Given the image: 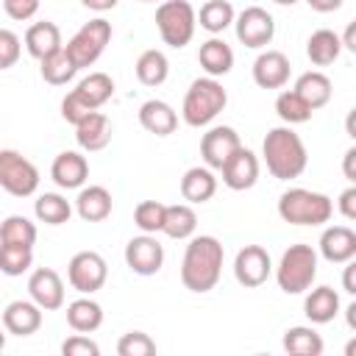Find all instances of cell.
I'll return each instance as SVG.
<instances>
[{"mask_svg":"<svg viewBox=\"0 0 356 356\" xmlns=\"http://www.w3.org/2000/svg\"><path fill=\"white\" fill-rule=\"evenodd\" d=\"M222 259H225V248L217 236L211 234L192 236L181 261V284L197 295L214 289L222 275Z\"/></svg>","mask_w":356,"mask_h":356,"instance_id":"obj_1","label":"cell"},{"mask_svg":"<svg viewBox=\"0 0 356 356\" xmlns=\"http://www.w3.org/2000/svg\"><path fill=\"white\" fill-rule=\"evenodd\" d=\"M261 156H264V164H267L270 175L278 178V181L300 178L303 170H306V164H309L306 145L292 131V125L270 128L267 136H264V142H261Z\"/></svg>","mask_w":356,"mask_h":356,"instance_id":"obj_2","label":"cell"},{"mask_svg":"<svg viewBox=\"0 0 356 356\" xmlns=\"http://www.w3.org/2000/svg\"><path fill=\"white\" fill-rule=\"evenodd\" d=\"M334 214V200L323 192L292 186L278 197V217L289 225H325Z\"/></svg>","mask_w":356,"mask_h":356,"instance_id":"obj_3","label":"cell"},{"mask_svg":"<svg viewBox=\"0 0 356 356\" xmlns=\"http://www.w3.org/2000/svg\"><path fill=\"white\" fill-rule=\"evenodd\" d=\"M225 103H228V92H225V86L217 78H211V75L195 78L189 83L186 95H184L181 117H184L186 125L203 128V125H209L225 108Z\"/></svg>","mask_w":356,"mask_h":356,"instance_id":"obj_4","label":"cell"},{"mask_svg":"<svg viewBox=\"0 0 356 356\" xmlns=\"http://www.w3.org/2000/svg\"><path fill=\"white\" fill-rule=\"evenodd\" d=\"M314 278H317V250L306 242L289 245L275 267L278 289L286 295H303L312 289Z\"/></svg>","mask_w":356,"mask_h":356,"instance_id":"obj_5","label":"cell"},{"mask_svg":"<svg viewBox=\"0 0 356 356\" xmlns=\"http://www.w3.org/2000/svg\"><path fill=\"white\" fill-rule=\"evenodd\" d=\"M156 28L164 44L181 50L192 42L197 28V11L189 0H164L156 8Z\"/></svg>","mask_w":356,"mask_h":356,"instance_id":"obj_6","label":"cell"},{"mask_svg":"<svg viewBox=\"0 0 356 356\" xmlns=\"http://www.w3.org/2000/svg\"><path fill=\"white\" fill-rule=\"evenodd\" d=\"M111 22L108 19H103V17H97V19H89V22H83L75 33H72V39L64 44L67 47V53L72 56V61L78 64V70H83V67H92L100 56H103V50L108 47V42H111Z\"/></svg>","mask_w":356,"mask_h":356,"instance_id":"obj_7","label":"cell"},{"mask_svg":"<svg viewBox=\"0 0 356 356\" xmlns=\"http://www.w3.org/2000/svg\"><path fill=\"white\" fill-rule=\"evenodd\" d=\"M0 186L14 197H31L39 189V170L17 150H0Z\"/></svg>","mask_w":356,"mask_h":356,"instance_id":"obj_8","label":"cell"},{"mask_svg":"<svg viewBox=\"0 0 356 356\" xmlns=\"http://www.w3.org/2000/svg\"><path fill=\"white\" fill-rule=\"evenodd\" d=\"M106 278H108V264L95 250H81L67 264V281L81 295H92V292L103 289Z\"/></svg>","mask_w":356,"mask_h":356,"instance_id":"obj_9","label":"cell"},{"mask_svg":"<svg viewBox=\"0 0 356 356\" xmlns=\"http://www.w3.org/2000/svg\"><path fill=\"white\" fill-rule=\"evenodd\" d=\"M234 31H236V39L250 47V50H261L273 42L275 36V19L267 8L261 6H248L245 11L236 14V22H234Z\"/></svg>","mask_w":356,"mask_h":356,"instance_id":"obj_10","label":"cell"},{"mask_svg":"<svg viewBox=\"0 0 356 356\" xmlns=\"http://www.w3.org/2000/svg\"><path fill=\"white\" fill-rule=\"evenodd\" d=\"M125 264L136 275H156L164 267V248L156 234H139L125 245Z\"/></svg>","mask_w":356,"mask_h":356,"instance_id":"obj_11","label":"cell"},{"mask_svg":"<svg viewBox=\"0 0 356 356\" xmlns=\"http://www.w3.org/2000/svg\"><path fill=\"white\" fill-rule=\"evenodd\" d=\"M270 273H273V261L261 245H245L234 259V278L245 289L261 286L270 278Z\"/></svg>","mask_w":356,"mask_h":356,"instance_id":"obj_12","label":"cell"},{"mask_svg":"<svg viewBox=\"0 0 356 356\" xmlns=\"http://www.w3.org/2000/svg\"><path fill=\"white\" fill-rule=\"evenodd\" d=\"M242 147L239 134L231 125H211L200 139V159L211 170H222V164Z\"/></svg>","mask_w":356,"mask_h":356,"instance_id":"obj_13","label":"cell"},{"mask_svg":"<svg viewBox=\"0 0 356 356\" xmlns=\"http://www.w3.org/2000/svg\"><path fill=\"white\" fill-rule=\"evenodd\" d=\"M28 295L44 312H56L64 306V281L53 267H36L28 278Z\"/></svg>","mask_w":356,"mask_h":356,"instance_id":"obj_14","label":"cell"},{"mask_svg":"<svg viewBox=\"0 0 356 356\" xmlns=\"http://www.w3.org/2000/svg\"><path fill=\"white\" fill-rule=\"evenodd\" d=\"M222 184L234 192H245L259 181V159L253 150L239 147L225 164H222Z\"/></svg>","mask_w":356,"mask_h":356,"instance_id":"obj_15","label":"cell"},{"mask_svg":"<svg viewBox=\"0 0 356 356\" xmlns=\"http://www.w3.org/2000/svg\"><path fill=\"white\" fill-rule=\"evenodd\" d=\"M289 58L281 50H261L253 61V81L261 89H284L289 81Z\"/></svg>","mask_w":356,"mask_h":356,"instance_id":"obj_16","label":"cell"},{"mask_svg":"<svg viewBox=\"0 0 356 356\" xmlns=\"http://www.w3.org/2000/svg\"><path fill=\"white\" fill-rule=\"evenodd\" d=\"M50 178L61 189H81L89 178V161L78 150H64L50 164Z\"/></svg>","mask_w":356,"mask_h":356,"instance_id":"obj_17","label":"cell"},{"mask_svg":"<svg viewBox=\"0 0 356 356\" xmlns=\"http://www.w3.org/2000/svg\"><path fill=\"white\" fill-rule=\"evenodd\" d=\"M42 306L31 298V300H11L3 309V325L8 334L14 337H31L42 328Z\"/></svg>","mask_w":356,"mask_h":356,"instance_id":"obj_18","label":"cell"},{"mask_svg":"<svg viewBox=\"0 0 356 356\" xmlns=\"http://www.w3.org/2000/svg\"><path fill=\"white\" fill-rule=\"evenodd\" d=\"M320 256L331 264H345L356 256V231L348 225H328L320 234Z\"/></svg>","mask_w":356,"mask_h":356,"instance_id":"obj_19","label":"cell"},{"mask_svg":"<svg viewBox=\"0 0 356 356\" xmlns=\"http://www.w3.org/2000/svg\"><path fill=\"white\" fill-rule=\"evenodd\" d=\"M75 142L81 150L86 153H97L111 142V120L103 111H92L86 114L78 125H75Z\"/></svg>","mask_w":356,"mask_h":356,"instance_id":"obj_20","label":"cell"},{"mask_svg":"<svg viewBox=\"0 0 356 356\" xmlns=\"http://www.w3.org/2000/svg\"><path fill=\"white\" fill-rule=\"evenodd\" d=\"M114 209V200H111V192L100 184H89V186H81L78 197H75V211L83 222H103Z\"/></svg>","mask_w":356,"mask_h":356,"instance_id":"obj_21","label":"cell"},{"mask_svg":"<svg viewBox=\"0 0 356 356\" xmlns=\"http://www.w3.org/2000/svg\"><path fill=\"white\" fill-rule=\"evenodd\" d=\"M139 125L147 131V134H156V136H170L175 134L178 128V114L175 108L167 103V100H145L139 106Z\"/></svg>","mask_w":356,"mask_h":356,"instance_id":"obj_22","label":"cell"},{"mask_svg":"<svg viewBox=\"0 0 356 356\" xmlns=\"http://www.w3.org/2000/svg\"><path fill=\"white\" fill-rule=\"evenodd\" d=\"M303 312H306V317H309L312 325L331 323L339 314V295H337V289H331L325 284L323 286H312L309 295H306V300H303Z\"/></svg>","mask_w":356,"mask_h":356,"instance_id":"obj_23","label":"cell"},{"mask_svg":"<svg viewBox=\"0 0 356 356\" xmlns=\"http://www.w3.org/2000/svg\"><path fill=\"white\" fill-rule=\"evenodd\" d=\"M61 47H64L61 31H58V25L50 22V19L33 22V25L25 31V50H28L36 61H42L44 56H50V53H56V50H61Z\"/></svg>","mask_w":356,"mask_h":356,"instance_id":"obj_24","label":"cell"},{"mask_svg":"<svg viewBox=\"0 0 356 356\" xmlns=\"http://www.w3.org/2000/svg\"><path fill=\"white\" fill-rule=\"evenodd\" d=\"M197 61H200V67H203L206 75L222 78V75H228L231 67H234V50H231V44H228L225 39L211 36V39H206V42L200 44Z\"/></svg>","mask_w":356,"mask_h":356,"instance_id":"obj_25","label":"cell"},{"mask_svg":"<svg viewBox=\"0 0 356 356\" xmlns=\"http://www.w3.org/2000/svg\"><path fill=\"white\" fill-rule=\"evenodd\" d=\"M217 192V178H214V170L211 167H189L181 178V195L186 203L197 206V203H206L211 200Z\"/></svg>","mask_w":356,"mask_h":356,"instance_id":"obj_26","label":"cell"},{"mask_svg":"<svg viewBox=\"0 0 356 356\" xmlns=\"http://www.w3.org/2000/svg\"><path fill=\"white\" fill-rule=\"evenodd\" d=\"M342 53V36L334 33L331 28H320L306 39V56L314 67H328L339 58Z\"/></svg>","mask_w":356,"mask_h":356,"instance_id":"obj_27","label":"cell"},{"mask_svg":"<svg viewBox=\"0 0 356 356\" xmlns=\"http://www.w3.org/2000/svg\"><path fill=\"white\" fill-rule=\"evenodd\" d=\"M67 325L78 334H92L103 325V306L92 298H75L67 303Z\"/></svg>","mask_w":356,"mask_h":356,"instance_id":"obj_28","label":"cell"},{"mask_svg":"<svg viewBox=\"0 0 356 356\" xmlns=\"http://www.w3.org/2000/svg\"><path fill=\"white\" fill-rule=\"evenodd\" d=\"M314 111L317 108H323L328 100H331V95H334V83H331V78L325 75V72H320V70H312V72H303L298 81H295V86H292Z\"/></svg>","mask_w":356,"mask_h":356,"instance_id":"obj_29","label":"cell"},{"mask_svg":"<svg viewBox=\"0 0 356 356\" xmlns=\"http://www.w3.org/2000/svg\"><path fill=\"white\" fill-rule=\"evenodd\" d=\"M195 228H197V214H195L192 203H172V206H167L161 234H167L170 239H192Z\"/></svg>","mask_w":356,"mask_h":356,"instance_id":"obj_30","label":"cell"},{"mask_svg":"<svg viewBox=\"0 0 356 356\" xmlns=\"http://www.w3.org/2000/svg\"><path fill=\"white\" fill-rule=\"evenodd\" d=\"M284 350L292 356H320L325 342L312 325H292L284 331Z\"/></svg>","mask_w":356,"mask_h":356,"instance_id":"obj_31","label":"cell"},{"mask_svg":"<svg viewBox=\"0 0 356 356\" xmlns=\"http://www.w3.org/2000/svg\"><path fill=\"white\" fill-rule=\"evenodd\" d=\"M134 72H136L139 83H145V86H161L167 81V75H170V61H167V56L161 50L150 47V50L139 53V58L134 64Z\"/></svg>","mask_w":356,"mask_h":356,"instance_id":"obj_32","label":"cell"},{"mask_svg":"<svg viewBox=\"0 0 356 356\" xmlns=\"http://www.w3.org/2000/svg\"><path fill=\"white\" fill-rule=\"evenodd\" d=\"M39 72H42L44 83H50V86H64V83H70V81L75 78L78 64L72 61V56L67 53V47H61V50H56V53H50V56H44V58L39 61Z\"/></svg>","mask_w":356,"mask_h":356,"instance_id":"obj_33","label":"cell"},{"mask_svg":"<svg viewBox=\"0 0 356 356\" xmlns=\"http://www.w3.org/2000/svg\"><path fill=\"white\" fill-rule=\"evenodd\" d=\"M78 97L92 108V111H100V106H106L114 95V81L111 75L106 72H89L78 86H75Z\"/></svg>","mask_w":356,"mask_h":356,"instance_id":"obj_34","label":"cell"},{"mask_svg":"<svg viewBox=\"0 0 356 356\" xmlns=\"http://www.w3.org/2000/svg\"><path fill=\"white\" fill-rule=\"evenodd\" d=\"M33 214H36V220L44 222V225H64V222H70V217H72V206H70V200H67L64 195H58V192H44V195H39V197L33 200Z\"/></svg>","mask_w":356,"mask_h":356,"instance_id":"obj_35","label":"cell"},{"mask_svg":"<svg viewBox=\"0 0 356 356\" xmlns=\"http://www.w3.org/2000/svg\"><path fill=\"white\" fill-rule=\"evenodd\" d=\"M234 22H236V11H234V6L228 0H206L200 6V11H197V25L203 31H209L211 36L222 33Z\"/></svg>","mask_w":356,"mask_h":356,"instance_id":"obj_36","label":"cell"},{"mask_svg":"<svg viewBox=\"0 0 356 356\" xmlns=\"http://www.w3.org/2000/svg\"><path fill=\"white\" fill-rule=\"evenodd\" d=\"M275 114H278L286 125H300V122H309V120H312L314 108H312L295 89H284V92H278V97H275Z\"/></svg>","mask_w":356,"mask_h":356,"instance_id":"obj_37","label":"cell"},{"mask_svg":"<svg viewBox=\"0 0 356 356\" xmlns=\"http://www.w3.org/2000/svg\"><path fill=\"white\" fill-rule=\"evenodd\" d=\"M0 245H22V248H33L36 245V225L22 217V214H11L3 220L0 225Z\"/></svg>","mask_w":356,"mask_h":356,"instance_id":"obj_38","label":"cell"},{"mask_svg":"<svg viewBox=\"0 0 356 356\" xmlns=\"http://www.w3.org/2000/svg\"><path fill=\"white\" fill-rule=\"evenodd\" d=\"M33 264V248L22 245H0V270L6 275H22Z\"/></svg>","mask_w":356,"mask_h":356,"instance_id":"obj_39","label":"cell"},{"mask_svg":"<svg viewBox=\"0 0 356 356\" xmlns=\"http://www.w3.org/2000/svg\"><path fill=\"white\" fill-rule=\"evenodd\" d=\"M164 214H167V206L164 203H159V200H142L134 209V222L145 234H159L164 228Z\"/></svg>","mask_w":356,"mask_h":356,"instance_id":"obj_40","label":"cell"},{"mask_svg":"<svg viewBox=\"0 0 356 356\" xmlns=\"http://www.w3.org/2000/svg\"><path fill=\"white\" fill-rule=\"evenodd\" d=\"M117 353L120 356H153L156 353V342L145 331H128V334L120 337Z\"/></svg>","mask_w":356,"mask_h":356,"instance_id":"obj_41","label":"cell"},{"mask_svg":"<svg viewBox=\"0 0 356 356\" xmlns=\"http://www.w3.org/2000/svg\"><path fill=\"white\" fill-rule=\"evenodd\" d=\"M19 53H22L19 36L14 31L3 28L0 31V70H11L17 64V58H19Z\"/></svg>","mask_w":356,"mask_h":356,"instance_id":"obj_42","label":"cell"},{"mask_svg":"<svg viewBox=\"0 0 356 356\" xmlns=\"http://www.w3.org/2000/svg\"><path fill=\"white\" fill-rule=\"evenodd\" d=\"M61 353H64V356H100V345H97L95 339H89L86 334H78V331H75L72 337L64 339Z\"/></svg>","mask_w":356,"mask_h":356,"instance_id":"obj_43","label":"cell"},{"mask_svg":"<svg viewBox=\"0 0 356 356\" xmlns=\"http://www.w3.org/2000/svg\"><path fill=\"white\" fill-rule=\"evenodd\" d=\"M86 114H92V108H89V106H86V103L78 97V92L72 89V92H70V95L61 100V117H64L67 122L78 125V122H81Z\"/></svg>","mask_w":356,"mask_h":356,"instance_id":"obj_44","label":"cell"},{"mask_svg":"<svg viewBox=\"0 0 356 356\" xmlns=\"http://www.w3.org/2000/svg\"><path fill=\"white\" fill-rule=\"evenodd\" d=\"M3 11L11 17V19H31L36 11H39V0H3Z\"/></svg>","mask_w":356,"mask_h":356,"instance_id":"obj_45","label":"cell"},{"mask_svg":"<svg viewBox=\"0 0 356 356\" xmlns=\"http://www.w3.org/2000/svg\"><path fill=\"white\" fill-rule=\"evenodd\" d=\"M337 209H339V214H342L345 220H356V184H350L348 189L339 192Z\"/></svg>","mask_w":356,"mask_h":356,"instance_id":"obj_46","label":"cell"},{"mask_svg":"<svg viewBox=\"0 0 356 356\" xmlns=\"http://www.w3.org/2000/svg\"><path fill=\"white\" fill-rule=\"evenodd\" d=\"M342 175H345L350 184H356V142H353V147H348L345 156H342Z\"/></svg>","mask_w":356,"mask_h":356,"instance_id":"obj_47","label":"cell"},{"mask_svg":"<svg viewBox=\"0 0 356 356\" xmlns=\"http://www.w3.org/2000/svg\"><path fill=\"white\" fill-rule=\"evenodd\" d=\"M342 289L356 298V256H353L350 261H345V270H342Z\"/></svg>","mask_w":356,"mask_h":356,"instance_id":"obj_48","label":"cell"},{"mask_svg":"<svg viewBox=\"0 0 356 356\" xmlns=\"http://www.w3.org/2000/svg\"><path fill=\"white\" fill-rule=\"evenodd\" d=\"M342 3H345V0H306V6H309L312 11H317V14H331V11L342 8Z\"/></svg>","mask_w":356,"mask_h":356,"instance_id":"obj_49","label":"cell"},{"mask_svg":"<svg viewBox=\"0 0 356 356\" xmlns=\"http://www.w3.org/2000/svg\"><path fill=\"white\" fill-rule=\"evenodd\" d=\"M342 47L350 50V53H356V19L348 22V28L342 31Z\"/></svg>","mask_w":356,"mask_h":356,"instance_id":"obj_50","label":"cell"},{"mask_svg":"<svg viewBox=\"0 0 356 356\" xmlns=\"http://www.w3.org/2000/svg\"><path fill=\"white\" fill-rule=\"evenodd\" d=\"M86 8H92V11H111L120 0H81Z\"/></svg>","mask_w":356,"mask_h":356,"instance_id":"obj_51","label":"cell"},{"mask_svg":"<svg viewBox=\"0 0 356 356\" xmlns=\"http://www.w3.org/2000/svg\"><path fill=\"white\" fill-rule=\"evenodd\" d=\"M345 134L356 142V106L348 111V117H345Z\"/></svg>","mask_w":356,"mask_h":356,"instance_id":"obj_52","label":"cell"},{"mask_svg":"<svg viewBox=\"0 0 356 356\" xmlns=\"http://www.w3.org/2000/svg\"><path fill=\"white\" fill-rule=\"evenodd\" d=\"M345 323H348V328H350V331H356V300L345 309Z\"/></svg>","mask_w":356,"mask_h":356,"instance_id":"obj_53","label":"cell"},{"mask_svg":"<svg viewBox=\"0 0 356 356\" xmlns=\"http://www.w3.org/2000/svg\"><path fill=\"white\" fill-rule=\"evenodd\" d=\"M345 356H356V337L345 342Z\"/></svg>","mask_w":356,"mask_h":356,"instance_id":"obj_54","label":"cell"},{"mask_svg":"<svg viewBox=\"0 0 356 356\" xmlns=\"http://www.w3.org/2000/svg\"><path fill=\"white\" fill-rule=\"evenodd\" d=\"M273 3H278V6H295L298 0H273Z\"/></svg>","mask_w":356,"mask_h":356,"instance_id":"obj_55","label":"cell"},{"mask_svg":"<svg viewBox=\"0 0 356 356\" xmlns=\"http://www.w3.org/2000/svg\"><path fill=\"white\" fill-rule=\"evenodd\" d=\"M139 3H156V0H139ZM159 3H164V0H159Z\"/></svg>","mask_w":356,"mask_h":356,"instance_id":"obj_56","label":"cell"}]
</instances>
